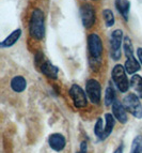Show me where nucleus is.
<instances>
[{
  "instance_id": "nucleus-1",
  "label": "nucleus",
  "mask_w": 142,
  "mask_h": 153,
  "mask_svg": "<svg viewBox=\"0 0 142 153\" xmlns=\"http://www.w3.org/2000/svg\"><path fill=\"white\" fill-rule=\"evenodd\" d=\"M29 32L33 39L38 41L45 36V15L40 9H34L31 13Z\"/></svg>"
},
{
  "instance_id": "nucleus-2",
  "label": "nucleus",
  "mask_w": 142,
  "mask_h": 153,
  "mask_svg": "<svg viewBox=\"0 0 142 153\" xmlns=\"http://www.w3.org/2000/svg\"><path fill=\"white\" fill-rule=\"evenodd\" d=\"M88 49L90 53V61L94 62V66H99L101 58L103 55V42L96 33H91L88 36Z\"/></svg>"
},
{
  "instance_id": "nucleus-3",
  "label": "nucleus",
  "mask_w": 142,
  "mask_h": 153,
  "mask_svg": "<svg viewBox=\"0 0 142 153\" xmlns=\"http://www.w3.org/2000/svg\"><path fill=\"white\" fill-rule=\"evenodd\" d=\"M112 80L121 92H127L129 89V80L126 76V70L121 64H117L112 70Z\"/></svg>"
},
{
  "instance_id": "nucleus-4",
  "label": "nucleus",
  "mask_w": 142,
  "mask_h": 153,
  "mask_svg": "<svg viewBox=\"0 0 142 153\" xmlns=\"http://www.w3.org/2000/svg\"><path fill=\"white\" fill-rule=\"evenodd\" d=\"M123 105L125 109L130 112L135 118L141 119L142 118V105L140 102V97L134 93H128L123 99Z\"/></svg>"
},
{
  "instance_id": "nucleus-5",
  "label": "nucleus",
  "mask_w": 142,
  "mask_h": 153,
  "mask_svg": "<svg viewBox=\"0 0 142 153\" xmlns=\"http://www.w3.org/2000/svg\"><path fill=\"white\" fill-rule=\"evenodd\" d=\"M80 18L82 22V25L86 29H90L93 27L96 21V13H95V9L92 4L90 3H86L82 4L80 8Z\"/></svg>"
},
{
  "instance_id": "nucleus-6",
  "label": "nucleus",
  "mask_w": 142,
  "mask_h": 153,
  "mask_svg": "<svg viewBox=\"0 0 142 153\" xmlns=\"http://www.w3.org/2000/svg\"><path fill=\"white\" fill-rule=\"evenodd\" d=\"M122 42H123V31L121 29L114 30L111 33V39H110V46H111L110 55H111V58L115 61L120 60L121 58Z\"/></svg>"
},
{
  "instance_id": "nucleus-7",
  "label": "nucleus",
  "mask_w": 142,
  "mask_h": 153,
  "mask_svg": "<svg viewBox=\"0 0 142 153\" xmlns=\"http://www.w3.org/2000/svg\"><path fill=\"white\" fill-rule=\"evenodd\" d=\"M70 95L73 100L74 105L77 108H84L88 105V95L87 92L84 91V89L79 85L74 84L72 85L70 89Z\"/></svg>"
},
{
  "instance_id": "nucleus-8",
  "label": "nucleus",
  "mask_w": 142,
  "mask_h": 153,
  "mask_svg": "<svg viewBox=\"0 0 142 153\" xmlns=\"http://www.w3.org/2000/svg\"><path fill=\"white\" fill-rule=\"evenodd\" d=\"M86 92L88 97L93 104H98L101 97V84L96 79H88L86 84Z\"/></svg>"
},
{
  "instance_id": "nucleus-9",
  "label": "nucleus",
  "mask_w": 142,
  "mask_h": 153,
  "mask_svg": "<svg viewBox=\"0 0 142 153\" xmlns=\"http://www.w3.org/2000/svg\"><path fill=\"white\" fill-rule=\"evenodd\" d=\"M127 110L125 109L123 103L119 102V101H115V102L112 104V115L114 116V118L119 121L122 124H125L128 120L127 118Z\"/></svg>"
},
{
  "instance_id": "nucleus-10",
  "label": "nucleus",
  "mask_w": 142,
  "mask_h": 153,
  "mask_svg": "<svg viewBox=\"0 0 142 153\" xmlns=\"http://www.w3.org/2000/svg\"><path fill=\"white\" fill-rule=\"evenodd\" d=\"M48 143L53 150L57 151V152H60V151H62L64 148H65L66 140L62 134L55 133V134H51V135L49 136Z\"/></svg>"
},
{
  "instance_id": "nucleus-11",
  "label": "nucleus",
  "mask_w": 142,
  "mask_h": 153,
  "mask_svg": "<svg viewBox=\"0 0 142 153\" xmlns=\"http://www.w3.org/2000/svg\"><path fill=\"white\" fill-rule=\"evenodd\" d=\"M40 68H41V72H42L44 75H46L48 78H51V79L58 78L59 69L56 65H53L49 60L46 59L45 61L42 63V65H41Z\"/></svg>"
},
{
  "instance_id": "nucleus-12",
  "label": "nucleus",
  "mask_w": 142,
  "mask_h": 153,
  "mask_svg": "<svg viewBox=\"0 0 142 153\" xmlns=\"http://www.w3.org/2000/svg\"><path fill=\"white\" fill-rule=\"evenodd\" d=\"M114 125H115V118L111 114H106L105 115V128H104V135H103V140L110 136V134L113 131Z\"/></svg>"
},
{
  "instance_id": "nucleus-13",
  "label": "nucleus",
  "mask_w": 142,
  "mask_h": 153,
  "mask_svg": "<svg viewBox=\"0 0 142 153\" xmlns=\"http://www.w3.org/2000/svg\"><path fill=\"white\" fill-rule=\"evenodd\" d=\"M20 36H21V29H19V28L15 29V30L11 33L10 36H7V38L1 42L0 46H1L2 48H4V47H11V46H13L18 40H19Z\"/></svg>"
},
{
  "instance_id": "nucleus-14",
  "label": "nucleus",
  "mask_w": 142,
  "mask_h": 153,
  "mask_svg": "<svg viewBox=\"0 0 142 153\" xmlns=\"http://www.w3.org/2000/svg\"><path fill=\"white\" fill-rule=\"evenodd\" d=\"M11 88L13 91L17 92V93L23 92L27 88V80L25 79V77L20 76V75L13 77L11 80Z\"/></svg>"
},
{
  "instance_id": "nucleus-15",
  "label": "nucleus",
  "mask_w": 142,
  "mask_h": 153,
  "mask_svg": "<svg viewBox=\"0 0 142 153\" xmlns=\"http://www.w3.org/2000/svg\"><path fill=\"white\" fill-rule=\"evenodd\" d=\"M115 7L125 21H128V14L130 10L129 0H115Z\"/></svg>"
},
{
  "instance_id": "nucleus-16",
  "label": "nucleus",
  "mask_w": 142,
  "mask_h": 153,
  "mask_svg": "<svg viewBox=\"0 0 142 153\" xmlns=\"http://www.w3.org/2000/svg\"><path fill=\"white\" fill-rule=\"evenodd\" d=\"M124 68H125V70H126V73H128V74H135L136 72L140 71V69H141L139 61L135 58V56L126 58Z\"/></svg>"
},
{
  "instance_id": "nucleus-17",
  "label": "nucleus",
  "mask_w": 142,
  "mask_h": 153,
  "mask_svg": "<svg viewBox=\"0 0 142 153\" xmlns=\"http://www.w3.org/2000/svg\"><path fill=\"white\" fill-rule=\"evenodd\" d=\"M117 100H115V91L114 88L112 86H108L105 92V105L106 106H110L111 104H113Z\"/></svg>"
},
{
  "instance_id": "nucleus-18",
  "label": "nucleus",
  "mask_w": 142,
  "mask_h": 153,
  "mask_svg": "<svg viewBox=\"0 0 142 153\" xmlns=\"http://www.w3.org/2000/svg\"><path fill=\"white\" fill-rule=\"evenodd\" d=\"M123 48H124V53L126 58H129V57L134 56V46H132V40H130L129 36H125L124 41H123Z\"/></svg>"
},
{
  "instance_id": "nucleus-19",
  "label": "nucleus",
  "mask_w": 142,
  "mask_h": 153,
  "mask_svg": "<svg viewBox=\"0 0 142 153\" xmlns=\"http://www.w3.org/2000/svg\"><path fill=\"white\" fill-rule=\"evenodd\" d=\"M103 16H104L105 23H106L107 27H112L115 23V18H114L113 12L109 9H105L103 11Z\"/></svg>"
},
{
  "instance_id": "nucleus-20",
  "label": "nucleus",
  "mask_w": 142,
  "mask_h": 153,
  "mask_svg": "<svg viewBox=\"0 0 142 153\" xmlns=\"http://www.w3.org/2000/svg\"><path fill=\"white\" fill-rule=\"evenodd\" d=\"M130 153H142V136L138 135L134 138Z\"/></svg>"
},
{
  "instance_id": "nucleus-21",
  "label": "nucleus",
  "mask_w": 142,
  "mask_h": 153,
  "mask_svg": "<svg viewBox=\"0 0 142 153\" xmlns=\"http://www.w3.org/2000/svg\"><path fill=\"white\" fill-rule=\"evenodd\" d=\"M130 85L139 94L142 92V77L140 75H134L130 79Z\"/></svg>"
},
{
  "instance_id": "nucleus-22",
  "label": "nucleus",
  "mask_w": 142,
  "mask_h": 153,
  "mask_svg": "<svg viewBox=\"0 0 142 153\" xmlns=\"http://www.w3.org/2000/svg\"><path fill=\"white\" fill-rule=\"evenodd\" d=\"M104 122H103V119L101 118H98L95 123V126H94V133L95 135L97 136L99 140H103V135H104Z\"/></svg>"
},
{
  "instance_id": "nucleus-23",
  "label": "nucleus",
  "mask_w": 142,
  "mask_h": 153,
  "mask_svg": "<svg viewBox=\"0 0 142 153\" xmlns=\"http://www.w3.org/2000/svg\"><path fill=\"white\" fill-rule=\"evenodd\" d=\"M76 153H87V143L86 141H82L80 145V150Z\"/></svg>"
},
{
  "instance_id": "nucleus-24",
  "label": "nucleus",
  "mask_w": 142,
  "mask_h": 153,
  "mask_svg": "<svg viewBox=\"0 0 142 153\" xmlns=\"http://www.w3.org/2000/svg\"><path fill=\"white\" fill-rule=\"evenodd\" d=\"M137 55H138V58L140 60V63L142 64V47H139L137 49Z\"/></svg>"
},
{
  "instance_id": "nucleus-25",
  "label": "nucleus",
  "mask_w": 142,
  "mask_h": 153,
  "mask_svg": "<svg viewBox=\"0 0 142 153\" xmlns=\"http://www.w3.org/2000/svg\"><path fill=\"white\" fill-rule=\"evenodd\" d=\"M113 153H123V146H120L119 148H118L117 150L114 151Z\"/></svg>"
},
{
  "instance_id": "nucleus-26",
  "label": "nucleus",
  "mask_w": 142,
  "mask_h": 153,
  "mask_svg": "<svg viewBox=\"0 0 142 153\" xmlns=\"http://www.w3.org/2000/svg\"><path fill=\"white\" fill-rule=\"evenodd\" d=\"M139 97H140V99H142V92L139 94Z\"/></svg>"
}]
</instances>
